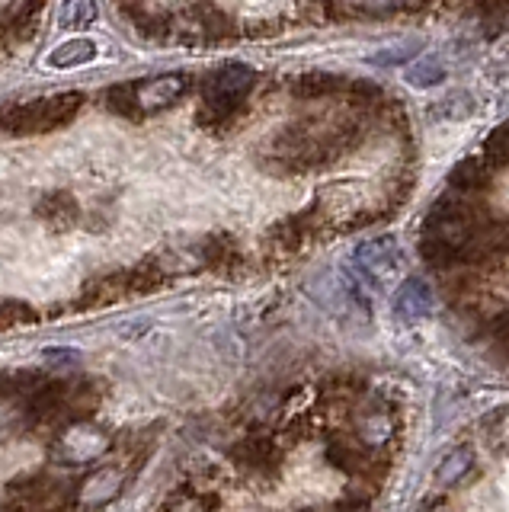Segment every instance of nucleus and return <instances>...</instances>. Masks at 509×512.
<instances>
[{"label": "nucleus", "instance_id": "39448f33", "mask_svg": "<svg viewBox=\"0 0 509 512\" xmlns=\"http://www.w3.org/2000/svg\"><path fill=\"white\" fill-rule=\"evenodd\" d=\"M122 487V471L119 468H103L97 471L90 480H87V487H84V496L81 500L87 506H100V503H109L113 496L119 493Z\"/></svg>", "mask_w": 509, "mask_h": 512}, {"label": "nucleus", "instance_id": "7ed1b4c3", "mask_svg": "<svg viewBox=\"0 0 509 512\" xmlns=\"http://www.w3.org/2000/svg\"><path fill=\"white\" fill-rule=\"evenodd\" d=\"M253 80H257V74L241 61H231L225 68H218L215 74L205 77V84H202L205 112H209L215 122H228L231 116L241 112Z\"/></svg>", "mask_w": 509, "mask_h": 512}, {"label": "nucleus", "instance_id": "f03ea898", "mask_svg": "<svg viewBox=\"0 0 509 512\" xmlns=\"http://www.w3.org/2000/svg\"><path fill=\"white\" fill-rule=\"evenodd\" d=\"M81 93H55V96H42V100H29L4 112V132L10 135H39V132H52V128L68 125L77 109H81Z\"/></svg>", "mask_w": 509, "mask_h": 512}, {"label": "nucleus", "instance_id": "423d86ee", "mask_svg": "<svg viewBox=\"0 0 509 512\" xmlns=\"http://www.w3.org/2000/svg\"><path fill=\"white\" fill-rule=\"evenodd\" d=\"M93 16H97V4H68V7H61V20H65V26H87V23H93Z\"/></svg>", "mask_w": 509, "mask_h": 512}, {"label": "nucleus", "instance_id": "f257e3e1", "mask_svg": "<svg viewBox=\"0 0 509 512\" xmlns=\"http://www.w3.org/2000/svg\"><path fill=\"white\" fill-rule=\"evenodd\" d=\"M186 90H189V77L183 71H173V74H157L148 80H125V84L109 87L103 96H106L109 112H116V116L129 122H141L170 109Z\"/></svg>", "mask_w": 509, "mask_h": 512}, {"label": "nucleus", "instance_id": "20e7f679", "mask_svg": "<svg viewBox=\"0 0 509 512\" xmlns=\"http://www.w3.org/2000/svg\"><path fill=\"white\" fill-rule=\"evenodd\" d=\"M97 58V42L90 39H68L65 45H58L55 52L49 55V64L52 68H81V64H90Z\"/></svg>", "mask_w": 509, "mask_h": 512}]
</instances>
